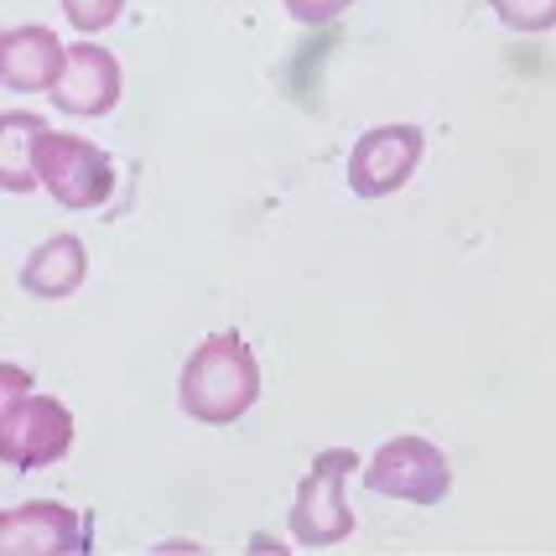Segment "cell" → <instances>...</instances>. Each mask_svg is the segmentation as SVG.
Wrapping results in <instances>:
<instances>
[{"instance_id":"11","label":"cell","mask_w":556,"mask_h":556,"mask_svg":"<svg viewBox=\"0 0 556 556\" xmlns=\"http://www.w3.org/2000/svg\"><path fill=\"white\" fill-rule=\"evenodd\" d=\"M48 136V125L26 110H5L0 115V188L5 193H31L37 177V141Z\"/></svg>"},{"instance_id":"7","label":"cell","mask_w":556,"mask_h":556,"mask_svg":"<svg viewBox=\"0 0 556 556\" xmlns=\"http://www.w3.org/2000/svg\"><path fill=\"white\" fill-rule=\"evenodd\" d=\"M427 156L421 125H375L349 151V188L359 198H390L416 177Z\"/></svg>"},{"instance_id":"9","label":"cell","mask_w":556,"mask_h":556,"mask_svg":"<svg viewBox=\"0 0 556 556\" xmlns=\"http://www.w3.org/2000/svg\"><path fill=\"white\" fill-rule=\"evenodd\" d=\"M68 73V48L52 26H5L0 31V84L11 94H52Z\"/></svg>"},{"instance_id":"8","label":"cell","mask_w":556,"mask_h":556,"mask_svg":"<svg viewBox=\"0 0 556 556\" xmlns=\"http://www.w3.org/2000/svg\"><path fill=\"white\" fill-rule=\"evenodd\" d=\"M125 94V73H121V58L99 42H73L68 48V73L58 78L52 89V110L63 115H78V121H99L110 115Z\"/></svg>"},{"instance_id":"2","label":"cell","mask_w":556,"mask_h":556,"mask_svg":"<svg viewBox=\"0 0 556 556\" xmlns=\"http://www.w3.org/2000/svg\"><path fill=\"white\" fill-rule=\"evenodd\" d=\"M349 473H359V453L354 447H323L307 468V479L291 494V520L287 531L296 546L323 552V546H339L354 535V509H349Z\"/></svg>"},{"instance_id":"12","label":"cell","mask_w":556,"mask_h":556,"mask_svg":"<svg viewBox=\"0 0 556 556\" xmlns=\"http://www.w3.org/2000/svg\"><path fill=\"white\" fill-rule=\"evenodd\" d=\"M489 11L509 31H552L556 26V0H489Z\"/></svg>"},{"instance_id":"13","label":"cell","mask_w":556,"mask_h":556,"mask_svg":"<svg viewBox=\"0 0 556 556\" xmlns=\"http://www.w3.org/2000/svg\"><path fill=\"white\" fill-rule=\"evenodd\" d=\"M58 5H63V16L73 22L78 37H99L104 26L121 22V11H125V0H58Z\"/></svg>"},{"instance_id":"5","label":"cell","mask_w":556,"mask_h":556,"mask_svg":"<svg viewBox=\"0 0 556 556\" xmlns=\"http://www.w3.org/2000/svg\"><path fill=\"white\" fill-rule=\"evenodd\" d=\"M73 447V416L52 395L0 401V458L11 468H48Z\"/></svg>"},{"instance_id":"4","label":"cell","mask_w":556,"mask_h":556,"mask_svg":"<svg viewBox=\"0 0 556 556\" xmlns=\"http://www.w3.org/2000/svg\"><path fill=\"white\" fill-rule=\"evenodd\" d=\"M364 484L369 494H386L401 505H442L453 494V468L442 458V447L427 437H390L364 463Z\"/></svg>"},{"instance_id":"14","label":"cell","mask_w":556,"mask_h":556,"mask_svg":"<svg viewBox=\"0 0 556 556\" xmlns=\"http://www.w3.org/2000/svg\"><path fill=\"white\" fill-rule=\"evenodd\" d=\"M281 5H287V16L296 26H328V22H339L354 0H281Z\"/></svg>"},{"instance_id":"6","label":"cell","mask_w":556,"mask_h":556,"mask_svg":"<svg viewBox=\"0 0 556 556\" xmlns=\"http://www.w3.org/2000/svg\"><path fill=\"white\" fill-rule=\"evenodd\" d=\"M0 552L5 556H89L94 520L58 500H26L0 515Z\"/></svg>"},{"instance_id":"1","label":"cell","mask_w":556,"mask_h":556,"mask_svg":"<svg viewBox=\"0 0 556 556\" xmlns=\"http://www.w3.org/2000/svg\"><path fill=\"white\" fill-rule=\"evenodd\" d=\"M261 401V359L240 333H214L203 339L182 364L177 380V406L203 427H229Z\"/></svg>"},{"instance_id":"10","label":"cell","mask_w":556,"mask_h":556,"mask_svg":"<svg viewBox=\"0 0 556 556\" xmlns=\"http://www.w3.org/2000/svg\"><path fill=\"white\" fill-rule=\"evenodd\" d=\"M84 276H89V250H84V240H78V235H52V240H42L26 255L22 291L37 296V302H63V296H73V291L84 287Z\"/></svg>"},{"instance_id":"3","label":"cell","mask_w":556,"mask_h":556,"mask_svg":"<svg viewBox=\"0 0 556 556\" xmlns=\"http://www.w3.org/2000/svg\"><path fill=\"white\" fill-rule=\"evenodd\" d=\"M37 177H42V188L52 193V203L73 208V214L99 208L104 198L115 193V162H110V151H99L94 141L68 136V130H48L37 141Z\"/></svg>"},{"instance_id":"15","label":"cell","mask_w":556,"mask_h":556,"mask_svg":"<svg viewBox=\"0 0 556 556\" xmlns=\"http://www.w3.org/2000/svg\"><path fill=\"white\" fill-rule=\"evenodd\" d=\"M16 395H31L26 369H16V364H0V401H16Z\"/></svg>"}]
</instances>
